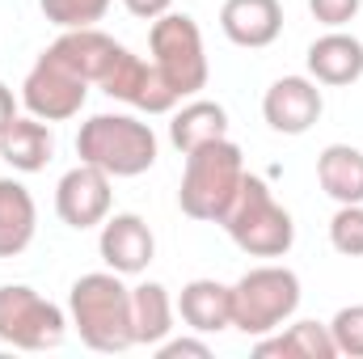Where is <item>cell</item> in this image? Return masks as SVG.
Returning a JSON list of instances; mask_svg holds the SVG:
<instances>
[{
    "instance_id": "f1b7e54d",
    "label": "cell",
    "mask_w": 363,
    "mask_h": 359,
    "mask_svg": "<svg viewBox=\"0 0 363 359\" xmlns=\"http://www.w3.org/2000/svg\"><path fill=\"white\" fill-rule=\"evenodd\" d=\"M13 118H17V97H13V89H9L4 81H0V131H4Z\"/></svg>"
},
{
    "instance_id": "83f0119b",
    "label": "cell",
    "mask_w": 363,
    "mask_h": 359,
    "mask_svg": "<svg viewBox=\"0 0 363 359\" xmlns=\"http://www.w3.org/2000/svg\"><path fill=\"white\" fill-rule=\"evenodd\" d=\"M123 9L131 17H140V21H157V17H165L174 9V0H123Z\"/></svg>"
},
{
    "instance_id": "603a6c76",
    "label": "cell",
    "mask_w": 363,
    "mask_h": 359,
    "mask_svg": "<svg viewBox=\"0 0 363 359\" xmlns=\"http://www.w3.org/2000/svg\"><path fill=\"white\" fill-rule=\"evenodd\" d=\"M38 9L55 30H85L110 13V0H38Z\"/></svg>"
},
{
    "instance_id": "ba28073f",
    "label": "cell",
    "mask_w": 363,
    "mask_h": 359,
    "mask_svg": "<svg viewBox=\"0 0 363 359\" xmlns=\"http://www.w3.org/2000/svg\"><path fill=\"white\" fill-rule=\"evenodd\" d=\"M85 101H89V81L77 77L51 51H43L34 60V68L26 72V81H21V106H26V114H34L43 123H68V118H77L85 110Z\"/></svg>"
},
{
    "instance_id": "7402d4cb",
    "label": "cell",
    "mask_w": 363,
    "mask_h": 359,
    "mask_svg": "<svg viewBox=\"0 0 363 359\" xmlns=\"http://www.w3.org/2000/svg\"><path fill=\"white\" fill-rule=\"evenodd\" d=\"M317 182L334 203H363V153L355 144H325L317 153Z\"/></svg>"
},
{
    "instance_id": "6da1fadb",
    "label": "cell",
    "mask_w": 363,
    "mask_h": 359,
    "mask_svg": "<svg viewBox=\"0 0 363 359\" xmlns=\"http://www.w3.org/2000/svg\"><path fill=\"white\" fill-rule=\"evenodd\" d=\"M68 321L81 343L101 355H118L135 347L131 330V287L118 270H89L68 287Z\"/></svg>"
},
{
    "instance_id": "5b68a950",
    "label": "cell",
    "mask_w": 363,
    "mask_h": 359,
    "mask_svg": "<svg viewBox=\"0 0 363 359\" xmlns=\"http://www.w3.org/2000/svg\"><path fill=\"white\" fill-rule=\"evenodd\" d=\"M300 275L279 263H262V267L245 270L233 283V330H241L245 338H262L283 330L296 309H300Z\"/></svg>"
},
{
    "instance_id": "9a60e30c",
    "label": "cell",
    "mask_w": 363,
    "mask_h": 359,
    "mask_svg": "<svg viewBox=\"0 0 363 359\" xmlns=\"http://www.w3.org/2000/svg\"><path fill=\"white\" fill-rule=\"evenodd\" d=\"M51 55H60L77 77H85L89 85H101V77L110 72V64L118 60L123 43H114L110 34H101L97 26H85V30H60V38L47 47Z\"/></svg>"
},
{
    "instance_id": "44dd1931",
    "label": "cell",
    "mask_w": 363,
    "mask_h": 359,
    "mask_svg": "<svg viewBox=\"0 0 363 359\" xmlns=\"http://www.w3.org/2000/svg\"><path fill=\"white\" fill-rule=\"evenodd\" d=\"M224 136H228V110L220 101H207V97H190L169 118V140L182 157L211 144V140H224Z\"/></svg>"
},
{
    "instance_id": "e0dca14e",
    "label": "cell",
    "mask_w": 363,
    "mask_h": 359,
    "mask_svg": "<svg viewBox=\"0 0 363 359\" xmlns=\"http://www.w3.org/2000/svg\"><path fill=\"white\" fill-rule=\"evenodd\" d=\"M178 317L194 334L233 330V283L220 279H190L178 296Z\"/></svg>"
},
{
    "instance_id": "5bb4252c",
    "label": "cell",
    "mask_w": 363,
    "mask_h": 359,
    "mask_svg": "<svg viewBox=\"0 0 363 359\" xmlns=\"http://www.w3.org/2000/svg\"><path fill=\"white\" fill-rule=\"evenodd\" d=\"M304 64H308V77H313L317 85L347 89V85H355L363 77V43L355 34L330 30V34H321V38L308 47Z\"/></svg>"
},
{
    "instance_id": "4316f807",
    "label": "cell",
    "mask_w": 363,
    "mask_h": 359,
    "mask_svg": "<svg viewBox=\"0 0 363 359\" xmlns=\"http://www.w3.org/2000/svg\"><path fill=\"white\" fill-rule=\"evenodd\" d=\"M157 355L161 359H211V343H207V334H199V338H165V343H157Z\"/></svg>"
},
{
    "instance_id": "52a82bcc",
    "label": "cell",
    "mask_w": 363,
    "mask_h": 359,
    "mask_svg": "<svg viewBox=\"0 0 363 359\" xmlns=\"http://www.w3.org/2000/svg\"><path fill=\"white\" fill-rule=\"evenodd\" d=\"M68 313L26 283L0 287V343L17 351H55L68 334Z\"/></svg>"
},
{
    "instance_id": "484cf974",
    "label": "cell",
    "mask_w": 363,
    "mask_h": 359,
    "mask_svg": "<svg viewBox=\"0 0 363 359\" xmlns=\"http://www.w3.org/2000/svg\"><path fill=\"white\" fill-rule=\"evenodd\" d=\"M359 4L363 0H308V13H313L321 26H330V30H342L347 21H355Z\"/></svg>"
},
{
    "instance_id": "d4e9b609",
    "label": "cell",
    "mask_w": 363,
    "mask_h": 359,
    "mask_svg": "<svg viewBox=\"0 0 363 359\" xmlns=\"http://www.w3.org/2000/svg\"><path fill=\"white\" fill-rule=\"evenodd\" d=\"M330 334H334L338 355L363 359V304H347V309H338L334 321H330Z\"/></svg>"
},
{
    "instance_id": "7a4b0ae2",
    "label": "cell",
    "mask_w": 363,
    "mask_h": 359,
    "mask_svg": "<svg viewBox=\"0 0 363 359\" xmlns=\"http://www.w3.org/2000/svg\"><path fill=\"white\" fill-rule=\"evenodd\" d=\"M245 153L224 136L211 140L194 153H186V170H182V186H178V207L190 220L203 224H220L245 182Z\"/></svg>"
},
{
    "instance_id": "2e32d148",
    "label": "cell",
    "mask_w": 363,
    "mask_h": 359,
    "mask_svg": "<svg viewBox=\"0 0 363 359\" xmlns=\"http://www.w3.org/2000/svg\"><path fill=\"white\" fill-rule=\"evenodd\" d=\"M51 157H55V131H51V123H43L34 114H17L0 131V161L9 170L38 174V170H47Z\"/></svg>"
},
{
    "instance_id": "ac0fdd59",
    "label": "cell",
    "mask_w": 363,
    "mask_h": 359,
    "mask_svg": "<svg viewBox=\"0 0 363 359\" xmlns=\"http://www.w3.org/2000/svg\"><path fill=\"white\" fill-rule=\"evenodd\" d=\"M174 317H178V300L169 296L165 283L148 279L131 287V330H135V347H157L174 334Z\"/></svg>"
},
{
    "instance_id": "ffe728a7",
    "label": "cell",
    "mask_w": 363,
    "mask_h": 359,
    "mask_svg": "<svg viewBox=\"0 0 363 359\" xmlns=\"http://www.w3.org/2000/svg\"><path fill=\"white\" fill-rule=\"evenodd\" d=\"M254 355L258 359H334L338 347H334V334H330V321H291L287 330H274V334H262L254 343Z\"/></svg>"
},
{
    "instance_id": "cb8c5ba5",
    "label": "cell",
    "mask_w": 363,
    "mask_h": 359,
    "mask_svg": "<svg viewBox=\"0 0 363 359\" xmlns=\"http://www.w3.org/2000/svg\"><path fill=\"white\" fill-rule=\"evenodd\" d=\"M330 245L342 258H363V203H338L330 216Z\"/></svg>"
},
{
    "instance_id": "8fae6325",
    "label": "cell",
    "mask_w": 363,
    "mask_h": 359,
    "mask_svg": "<svg viewBox=\"0 0 363 359\" xmlns=\"http://www.w3.org/2000/svg\"><path fill=\"white\" fill-rule=\"evenodd\" d=\"M97 254L110 270H118L123 279L131 275H144L157 258V237L148 228L144 216L135 211H114L101 220V233H97Z\"/></svg>"
},
{
    "instance_id": "8992f818",
    "label": "cell",
    "mask_w": 363,
    "mask_h": 359,
    "mask_svg": "<svg viewBox=\"0 0 363 359\" xmlns=\"http://www.w3.org/2000/svg\"><path fill=\"white\" fill-rule=\"evenodd\" d=\"M148 51L157 72L174 85L178 97H199V89H207V47H203V30L190 13H165L152 21L148 30Z\"/></svg>"
},
{
    "instance_id": "3957f363",
    "label": "cell",
    "mask_w": 363,
    "mask_h": 359,
    "mask_svg": "<svg viewBox=\"0 0 363 359\" xmlns=\"http://www.w3.org/2000/svg\"><path fill=\"white\" fill-rule=\"evenodd\" d=\"M77 157L110 178H140L157 165L161 140L135 114H93L77 131Z\"/></svg>"
},
{
    "instance_id": "30bf717a",
    "label": "cell",
    "mask_w": 363,
    "mask_h": 359,
    "mask_svg": "<svg viewBox=\"0 0 363 359\" xmlns=\"http://www.w3.org/2000/svg\"><path fill=\"white\" fill-rule=\"evenodd\" d=\"M110 174L106 170H97V165H72L60 186H55V216L68 224V228H77V233H85V228H101V220L110 216V207H114V190H110Z\"/></svg>"
},
{
    "instance_id": "7c38bea8",
    "label": "cell",
    "mask_w": 363,
    "mask_h": 359,
    "mask_svg": "<svg viewBox=\"0 0 363 359\" xmlns=\"http://www.w3.org/2000/svg\"><path fill=\"white\" fill-rule=\"evenodd\" d=\"M325 97L313 77H279L262 97V118L274 136H304L321 118Z\"/></svg>"
},
{
    "instance_id": "4fadbf2b",
    "label": "cell",
    "mask_w": 363,
    "mask_h": 359,
    "mask_svg": "<svg viewBox=\"0 0 363 359\" xmlns=\"http://www.w3.org/2000/svg\"><path fill=\"white\" fill-rule=\"evenodd\" d=\"M220 30L233 47L262 51L283 34V4L279 0H224Z\"/></svg>"
},
{
    "instance_id": "277c9868",
    "label": "cell",
    "mask_w": 363,
    "mask_h": 359,
    "mask_svg": "<svg viewBox=\"0 0 363 359\" xmlns=\"http://www.w3.org/2000/svg\"><path fill=\"white\" fill-rule=\"evenodd\" d=\"M233 245L250 258H287L296 245V220L271 194V186L258 174H245L228 216L220 220Z\"/></svg>"
},
{
    "instance_id": "d6986e66",
    "label": "cell",
    "mask_w": 363,
    "mask_h": 359,
    "mask_svg": "<svg viewBox=\"0 0 363 359\" xmlns=\"http://www.w3.org/2000/svg\"><path fill=\"white\" fill-rule=\"evenodd\" d=\"M38 233V207L34 194L17 178H0V258H17L30 250Z\"/></svg>"
},
{
    "instance_id": "9c48e42d",
    "label": "cell",
    "mask_w": 363,
    "mask_h": 359,
    "mask_svg": "<svg viewBox=\"0 0 363 359\" xmlns=\"http://www.w3.org/2000/svg\"><path fill=\"white\" fill-rule=\"evenodd\" d=\"M97 89L106 93V97H114V101H127L131 110H140V114H174L182 106V97L174 93V85L157 72V64L148 60H140L135 51H118V60L110 64V72L101 77V85Z\"/></svg>"
}]
</instances>
